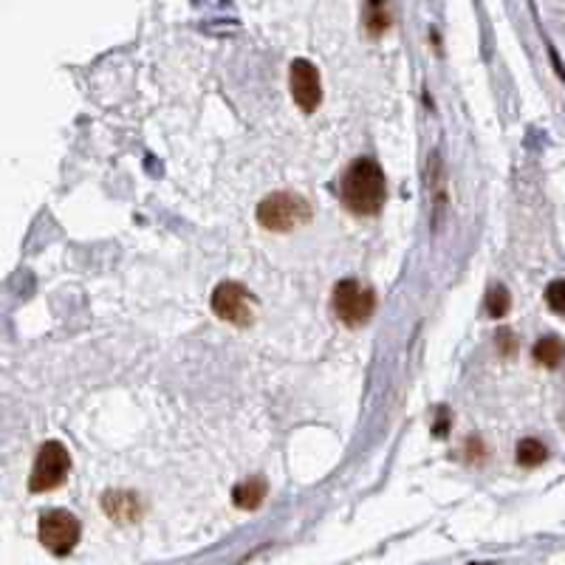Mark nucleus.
<instances>
[{
	"label": "nucleus",
	"instance_id": "nucleus-1",
	"mask_svg": "<svg viewBox=\"0 0 565 565\" xmlns=\"http://www.w3.org/2000/svg\"><path fill=\"white\" fill-rule=\"evenodd\" d=\"M339 199L353 215H380L387 201V181L373 159H357L339 181Z\"/></svg>",
	"mask_w": 565,
	"mask_h": 565
},
{
	"label": "nucleus",
	"instance_id": "nucleus-2",
	"mask_svg": "<svg viewBox=\"0 0 565 565\" xmlns=\"http://www.w3.org/2000/svg\"><path fill=\"white\" fill-rule=\"evenodd\" d=\"M258 221L263 229L272 233H289L312 221V206L297 193H274L260 201Z\"/></svg>",
	"mask_w": 565,
	"mask_h": 565
},
{
	"label": "nucleus",
	"instance_id": "nucleus-3",
	"mask_svg": "<svg viewBox=\"0 0 565 565\" xmlns=\"http://www.w3.org/2000/svg\"><path fill=\"white\" fill-rule=\"evenodd\" d=\"M373 312H376V294L371 289L360 286L353 278L339 280L334 286V314L339 323H346L348 328H360L373 317Z\"/></svg>",
	"mask_w": 565,
	"mask_h": 565
},
{
	"label": "nucleus",
	"instance_id": "nucleus-4",
	"mask_svg": "<svg viewBox=\"0 0 565 565\" xmlns=\"http://www.w3.org/2000/svg\"><path fill=\"white\" fill-rule=\"evenodd\" d=\"M68 470H71V455H68L66 447L60 441H46L37 450V459H34L29 489L32 493H52V489H57L66 481Z\"/></svg>",
	"mask_w": 565,
	"mask_h": 565
},
{
	"label": "nucleus",
	"instance_id": "nucleus-5",
	"mask_svg": "<svg viewBox=\"0 0 565 565\" xmlns=\"http://www.w3.org/2000/svg\"><path fill=\"white\" fill-rule=\"evenodd\" d=\"M80 520L66 509H52L41 518V543L57 557H66L80 543Z\"/></svg>",
	"mask_w": 565,
	"mask_h": 565
},
{
	"label": "nucleus",
	"instance_id": "nucleus-6",
	"mask_svg": "<svg viewBox=\"0 0 565 565\" xmlns=\"http://www.w3.org/2000/svg\"><path fill=\"white\" fill-rule=\"evenodd\" d=\"M252 294L247 289L240 286V283H233V280H224L218 283L213 292V312L215 317H221L224 323H233V326L247 328L252 326Z\"/></svg>",
	"mask_w": 565,
	"mask_h": 565
},
{
	"label": "nucleus",
	"instance_id": "nucleus-7",
	"mask_svg": "<svg viewBox=\"0 0 565 565\" xmlns=\"http://www.w3.org/2000/svg\"><path fill=\"white\" fill-rule=\"evenodd\" d=\"M289 86L292 97L303 113H314L323 102V86H319V71L308 60H294L289 68Z\"/></svg>",
	"mask_w": 565,
	"mask_h": 565
},
{
	"label": "nucleus",
	"instance_id": "nucleus-8",
	"mask_svg": "<svg viewBox=\"0 0 565 565\" xmlns=\"http://www.w3.org/2000/svg\"><path fill=\"white\" fill-rule=\"evenodd\" d=\"M267 493H269L267 481L258 475V478L240 481V484L233 489V500L238 509H258V506L263 504V498H267Z\"/></svg>",
	"mask_w": 565,
	"mask_h": 565
},
{
	"label": "nucleus",
	"instance_id": "nucleus-9",
	"mask_svg": "<svg viewBox=\"0 0 565 565\" xmlns=\"http://www.w3.org/2000/svg\"><path fill=\"white\" fill-rule=\"evenodd\" d=\"M534 360L545 368H557L565 360V342L560 337H543L534 346Z\"/></svg>",
	"mask_w": 565,
	"mask_h": 565
},
{
	"label": "nucleus",
	"instance_id": "nucleus-10",
	"mask_svg": "<svg viewBox=\"0 0 565 565\" xmlns=\"http://www.w3.org/2000/svg\"><path fill=\"white\" fill-rule=\"evenodd\" d=\"M391 26V12H387V0H368L365 7V29L376 37Z\"/></svg>",
	"mask_w": 565,
	"mask_h": 565
},
{
	"label": "nucleus",
	"instance_id": "nucleus-11",
	"mask_svg": "<svg viewBox=\"0 0 565 565\" xmlns=\"http://www.w3.org/2000/svg\"><path fill=\"white\" fill-rule=\"evenodd\" d=\"M515 459H518L520 466H540L549 459V450L543 447V441L523 439L518 444V450H515Z\"/></svg>",
	"mask_w": 565,
	"mask_h": 565
},
{
	"label": "nucleus",
	"instance_id": "nucleus-12",
	"mask_svg": "<svg viewBox=\"0 0 565 565\" xmlns=\"http://www.w3.org/2000/svg\"><path fill=\"white\" fill-rule=\"evenodd\" d=\"M131 512L136 518L139 515V504H136L134 495H122V493H113V495H105V512L111 515V518L116 520H125V515L122 512Z\"/></svg>",
	"mask_w": 565,
	"mask_h": 565
},
{
	"label": "nucleus",
	"instance_id": "nucleus-13",
	"mask_svg": "<svg viewBox=\"0 0 565 565\" xmlns=\"http://www.w3.org/2000/svg\"><path fill=\"white\" fill-rule=\"evenodd\" d=\"M509 306H512V303H509V292H506L504 286H498L489 292V300H486V312H489V317H495V319L506 317Z\"/></svg>",
	"mask_w": 565,
	"mask_h": 565
},
{
	"label": "nucleus",
	"instance_id": "nucleus-14",
	"mask_svg": "<svg viewBox=\"0 0 565 565\" xmlns=\"http://www.w3.org/2000/svg\"><path fill=\"white\" fill-rule=\"evenodd\" d=\"M545 303H549L552 312L565 314V280H554V283H549V289H545Z\"/></svg>",
	"mask_w": 565,
	"mask_h": 565
}]
</instances>
